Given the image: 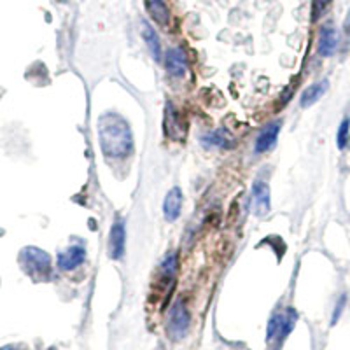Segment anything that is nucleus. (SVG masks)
Instances as JSON below:
<instances>
[{"label":"nucleus","instance_id":"obj_1","mask_svg":"<svg viewBox=\"0 0 350 350\" xmlns=\"http://www.w3.org/2000/svg\"><path fill=\"white\" fill-rule=\"evenodd\" d=\"M98 144L109 158H126L133 149V137L126 121L114 112H107L98 121Z\"/></svg>","mask_w":350,"mask_h":350},{"label":"nucleus","instance_id":"obj_2","mask_svg":"<svg viewBox=\"0 0 350 350\" xmlns=\"http://www.w3.org/2000/svg\"><path fill=\"white\" fill-rule=\"evenodd\" d=\"M20 265L33 279H48L51 271V258L37 247H27L21 251Z\"/></svg>","mask_w":350,"mask_h":350},{"label":"nucleus","instance_id":"obj_3","mask_svg":"<svg viewBox=\"0 0 350 350\" xmlns=\"http://www.w3.org/2000/svg\"><path fill=\"white\" fill-rule=\"evenodd\" d=\"M296 319H298V315H296V312L293 310V308H286L284 312H277V314H273V317H271L270 323H268V331H267L268 343L282 342L287 334L291 333V329L295 327Z\"/></svg>","mask_w":350,"mask_h":350},{"label":"nucleus","instance_id":"obj_4","mask_svg":"<svg viewBox=\"0 0 350 350\" xmlns=\"http://www.w3.org/2000/svg\"><path fill=\"white\" fill-rule=\"evenodd\" d=\"M189 327V314H187L184 303L175 301L168 317V334L174 340H183Z\"/></svg>","mask_w":350,"mask_h":350},{"label":"nucleus","instance_id":"obj_5","mask_svg":"<svg viewBox=\"0 0 350 350\" xmlns=\"http://www.w3.org/2000/svg\"><path fill=\"white\" fill-rule=\"evenodd\" d=\"M270 211V187L265 180H256L251 195V212L258 217H265Z\"/></svg>","mask_w":350,"mask_h":350},{"label":"nucleus","instance_id":"obj_6","mask_svg":"<svg viewBox=\"0 0 350 350\" xmlns=\"http://www.w3.org/2000/svg\"><path fill=\"white\" fill-rule=\"evenodd\" d=\"M124 247H126V228L123 219H120L112 224L111 237H109V256L118 261L124 256Z\"/></svg>","mask_w":350,"mask_h":350},{"label":"nucleus","instance_id":"obj_7","mask_svg":"<svg viewBox=\"0 0 350 350\" xmlns=\"http://www.w3.org/2000/svg\"><path fill=\"white\" fill-rule=\"evenodd\" d=\"M338 48V32L331 23L324 25L319 33L317 51L321 56H333Z\"/></svg>","mask_w":350,"mask_h":350},{"label":"nucleus","instance_id":"obj_8","mask_svg":"<svg viewBox=\"0 0 350 350\" xmlns=\"http://www.w3.org/2000/svg\"><path fill=\"white\" fill-rule=\"evenodd\" d=\"M86 258V251L83 245H70L58 254V267L64 271H70L83 265Z\"/></svg>","mask_w":350,"mask_h":350},{"label":"nucleus","instance_id":"obj_9","mask_svg":"<svg viewBox=\"0 0 350 350\" xmlns=\"http://www.w3.org/2000/svg\"><path fill=\"white\" fill-rule=\"evenodd\" d=\"M280 128H282V123H280V121H273V123L267 124L265 130H262L258 135V139H256V146H254L256 152L270 151V149L275 146V142H277Z\"/></svg>","mask_w":350,"mask_h":350},{"label":"nucleus","instance_id":"obj_10","mask_svg":"<svg viewBox=\"0 0 350 350\" xmlns=\"http://www.w3.org/2000/svg\"><path fill=\"white\" fill-rule=\"evenodd\" d=\"M186 53L180 48L168 49L167 51V70L170 76L183 77L186 74Z\"/></svg>","mask_w":350,"mask_h":350},{"label":"nucleus","instance_id":"obj_11","mask_svg":"<svg viewBox=\"0 0 350 350\" xmlns=\"http://www.w3.org/2000/svg\"><path fill=\"white\" fill-rule=\"evenodd\" d=\"M180 211H183V191H180V187H174V189H170L168 195L165 196V217H167L168 221H175V219L180 215Z\"/></svg>","mask_w":350,"mask_h":350},{"label":"nucleus","instance_id":"obj_12","mask_svg":"<svg viewBox=\"0 0 350 350\" xmlns=\"http://www.w3.org/2000/svg\"><path fill=\"white\" fill-rule=\"evenodd\" d=\"M327 88H329L327 79L319 81V83L312 84L310 88H306L305 93L301 95V107H310V105H314L317 100L323 98L324 93L327 92Z\"/></svg>","mask_w":350,"mask_h":350},{"label":"nucleus","instance_id":"obj_13","mask_svg":"<svg viewBox=\"0 0 350 350\" xmlns=\"http://www.w3.org/2000/svg\"><path fill=\"white\" fill-rule=\"evenodd\" d=\"M142 36H144V40H146V44H148V48L149 51H151L152 58H154L156 62L161 60V46H159L158 36H156L154 28H152L148 21H144L142 23Z\"/></svg>","mask_w":350,"mask_h":350},{"label":"nucleus","instance_id":"obj_14","mask_svg":"<svg viewBox=\"0 0 350 350\" xmlns=\"http://www.w3.org/2000/svg\"><path fill=\"white\" fill-rule=\"evenodd\" d=\"M202 140L208 148H228L230 146V133H226V130H217L214 133L203 135Z\"/></svg>","mask_w":350,"mask_h":350},{"label":"nucleus","instance_id":"obj_15","mask_svg":"<svg viewBox=\"0 0 350 350\" xmlns=\"http://www.w3.org/2000/svg\"><path fill=\"white\" fill-rule=\"evenodd\" d=\"M177 112H175L174 105L168 104L167 107V121H165V124H172V130L168 131V137H174V139H179V137L184 135V128H186V124L184 123H177Z\"/></svg>","mask_w":350,"mask_h":350},{"label":"nucleus","instance_id":"obj_16","mask_svg":"<svg viewBox=\"0 0 350 350\" xmlns=\"http://www.w3.org/2000/svg\"><path fill=\"white\" fill-rule=\"evenodd\" d=\"M149 11L159 25H167L170 20V12L163 4V0H149Z\"/></svg>","mask_w":350,"mask_h":350},{"label":"nucleus","instance_id":"obj_17","mask_svg":"<svg viewBox=\"0 0 350 350\" xmlns=\"http://www.w3.org/2000/svg\"><path fill=\"white\" fill-rule=\"evenodd\" d=\"M349 130H350V120L349 118H345V120L342 121V124H340L338 128V137H336V144H338V149H345L347 144H349Z\"/></svg>","mask_w":350,"mask_h":350},{"label":"nucleus","instance_id":"obj_18","mask_svg":"<svg viewBox=\"0 0 350 350\" xmlns=\"http://www.w3.org/2000/svg\"><path fill=\"white\" fill-rule=\"evenodd\" d=\"M329 2L331 0H315V11H317V14L319 12H323L324 9L329 5Z\"/></svg>","mask_w":350,"mask_h":350},{"label":"nucleus","instance_id":"obj_19","mask_svg":"<svg viewBox=\"0 0 350 350\" xmlns=\"http://www.w3.org/2000/svg\"><path fill=\"white\" fill-rule=\"evenodd\" d=\"M2 350H11V349H2Z\"/></svg>","mask_w":350,"mask_h":350}]
</instances>
